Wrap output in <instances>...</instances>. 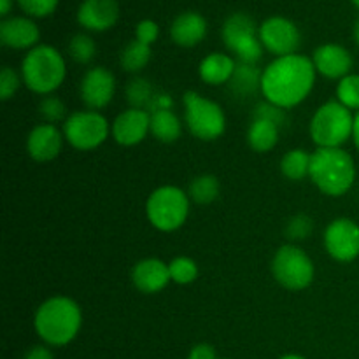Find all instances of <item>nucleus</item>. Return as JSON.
Here are the masks:
<instances>
[{"instance_id":"nucleus-28","label":"nucleus","mask_w":359,"mask_h":359,"mask_svg":"<svg viewBox=\"0 0 359 359\" xmlns=\"http://www.w3.org/2000/svg\"><path fill=\"white\" fill-rule=\"evenodd\" d=\"M337 97L342 105H346L349 111H359V76L349 74L344 79H340L337 86Z\"/></svg>"},{"instance_id":"nucleus-27","label":"nucleus","mask_w":359,"mask_h":359,"mask_svg":"<svg viewBox=\"0 0 359 359\" xmlns=\"http://www.w3.org/2000/svg\"><path fill=\"white\" fill-rule=\"evenodd\" d=\"M262 76L263 72H259L256 69V65L251 63H238L237 69L233 74V88L241 93H249V91H255L256 88L262 86Z\"/></svg>"},{"instance_id":"nucleus-32","label":"nucleus","mask_w":359,"mask_h":359,"mask_svg":"<svg viewBox=\"0 0 359 359\" xmlns=\"http://www.w3.org/2000/svg\"><path fill=\"white\" fill-rule=\"evenodd\" d=\"M18 6L32 18H46L58 7V0H16Z\"/></svg>"},{"instance_id":"nucleus-43","label":"nucleus","mask_w":359,"mask_h":359,"mask_svg":"<svg viewBox=\"0 0 359 359\" xmlns=\"http://www.w3.org/2000/svg\"><path fill=\"white\" fill-rule=\"evenodd\" d=\"M354 39H356V44L359 46V20H358L356 27H354Z\"/></svg>"},{"instance_id":"nucleus-12","label":"nucleus","mask_w":359,"mask_h":359,"mask_svg":"<svg viewBox=\"0 0 359 359\" xmlns=\"http://www.w3.org/2000/svg\"><path fill=\"white\" fill-rule=\"evenodd\" d=\"M325 248L337 262H353L359 256V226L353 219L332 221L325 231Z\"/></svg>"},{"instance_id":"nucleus-22","label":"nucleus","mask_w":359,"mask_h":359,"mask_svg":"<svg viewBox=\"0 0 359 359\" xmlns=\"http://www.w3.org/2000/svg\"><path fill=\"white\" fill-rule=\"evenodd\" d=\"M182 125L172 109H158L151 114V133L163 144H172L181 137Z\"/></svg>"},{"instance_id":"nucleus-2","label":"nucleus","mask_w":359,"mask_h":359,"mask_svg":"<svg viewBox=\"0 0 359 359\" xmlns=\"http://www.w3.org/2000/svg\"><path fill=\"white\" fill-rule=\"evenodd\" d=\"M81 321L83 316L76 302L67 297H53L37 309L34 326L42 342L62 347L76 339Z\"/></svg>"},{"instance_id":"nucleus-1","label":"nucleus","mask_w":359,"mask_h":359,"mask_svg":"<svg viewBox=\"0 0 359 359\" xmlns=\"http://www.w3.org/2000/svg\"><path fill=\"white\" fill-rule=\"evenodd\" d=\"M316 67L304 55L276 58L262 76V91L270 104L291 109L309 97L316 83Z\"/></svg>"},{"instance_id":"nucleus-18","label":"nucleus","mask_w":359,"mask_h":359,"mask_svg":"<svg viewBox=\"0 0 359 359\" xmlns=\"http://www.w3.org/2000/svg\"><path fill=\"white\" fill-rule=\"evenodd\" d=\"M132 280L133 286L146 294L160 293L165 290L170 279V272H168V265L161 259L147 258L137 263L132 270Z\"/></svg>"},{"instance_id":"nucleus-4","label":"nucleus","mask_w":359,"mask_h":359,"mask_svg":"<svg viewBox=\"0 0 359 359\" xmlns=\"http://www.w3.org/2000/svg\"><path fill=\"white\" fill-rule=\"evenodd\" d=\"M21 76L28 90L37 95H49L58 90L65 79V60L53 46L39 44L23 58Z\"/></svg>"},{"instance_id":"nucleus-23","label":"nucleus","mask_w":359,"mask_h":359,"mask_svg":"<svg viewBox=\"0 0 359 359\" xmlns=\"http://www.w3.org/2000/svg\"><path fill=\"white\" fill-rule=\"evenodd\" d=\"M279 140V125L270 119L255 118L248 130V142L256 153H266L276 147Z\"/></svg>"},{"instance_id":"nucleus-30","label":"nucleus","mask_w":359,"mask_h":359,"mask_svg":"<svg viewBox=\"0 0 359 359\" xmlns=\"http://www.w3.org/2000/svg\"><path fill=\"white\" fill-rule=\"evenodd\" d=\"M69 53L77 63H90L97 55V44L86 34H76L69 42Z\"/></svg>"},{"instance_id":"nucleus-5","label":"nucleus","mask_w":359,"mask_h":359,"mask_svg":"<svg viewBox=\"0 0 359 359\" xmlns=\"http://www.w3.org/2000/svg\"><path fill=\"white\" fill-rule=\"evenodd\" d=\"M354 116L339 100H330L316 111L311 137L319 147H340L353 137Z\"/></svg>"},{"instance_id":"nucleus-39","label":"nucleus","mask_w":359,"mask_h":359,"mask_svg":"<svg viewBox=\"0 0 359 359\" xmlns=\"http://www.w3.org/2000/svg\"><path fill=\"white\" fill-rule=\"evenodd\" d=\"M23 359H55V356H53V353L48 349V347L35 346L25 354Z\"/></svg>"},{"instance_id":"nucleus-3","label":"nucleus","mask_w":359,"mask_h":359,"mask_svg":"<svg viewBox=\"0 0 359 359\" xmlns=\"http://www.w3.org/2000/svg\"><path fill=\"white\" fill-rule=\"evenodd\" d=\"M309 175L325 195L342 196L353 188L356 168L351 154L342 147H319L311 154Z\"/></svg>"},{"instance_id":"nucleus-17","label":"nucleus","mask_w":359,"mask_h":359,"mask_svg":"<svg viewBox=\"0 0 359 359\" xmlns=\"http://www.w3.org/2000/svg\"><path fill=\"white\" fill-rule=\"evenodd\" d=\"M312 63L316 70L328 79H344L349 76L353 56L340 44H323L314 51Z\"/></svg>"},{"instance_id":"nucleus-14","label":"nucleus","mask_w":359,"mask_h":359,"mask_svg":"<svg viewBox=\"0 0 359 359\" xmlns=\"http://www.w3.org/2000/svg\"><path fill=\"white\" fill-rule=\"evenodd\" d=\"M151 132V114L146 109H128L116 118L112 137L121 146H135Z\"/></svg>"},{"instance_id":"nucleus-41","label":"nucleus","mask_w":359,"mask_h":359,"mask_svg":"<svg viewBox=\"0 0 359 359\" xmlns=\"http://www.w3.org/2000/svg\"><path fill=\"white\" fill-rule=\"evenodd\" d=\"M353 139H354V144H356V147L359 149V111L358 114L354 116V128H353Z\"/></svg>"},{"instance_id":"nucleus-6","label":"nucleus","mask_w":359,"mask_h":359,"mask_svg":"<svg viewBox=\"0 0 359 359\" xmlns=\"http://www.w3.org/2000/svg\"><path fill=\"white\" fill-rule=\"evenodd\" d=\"M147 217L160 231H174L184 224L189 212V200L182 189L175 186H161L147 198Z\"/></svg>"},{"instance_id":"nucleus-31","label":"nucleus","mask_w":359,"mask_h":359,"mask_svg":"<svg viewBox=\"0 0 359 359\" xmlns=\"http://www.w3.org/2000/svg\"><path fill=\"white\" fill-rule=\"evenodd\" d=\"M126 95H128V100L135 105V109H144V105L147 104L153 105L154 98H156V95L153 93V88L146 79L132 81L128 90H126Z\"/></svg>"},{"instance_id":"nucleus-13","label":"nucleus","mask_w":359,"mask_h":359,"mask_svg":"<svg viewBox=\"0 0 359 359\" xmlns=\"http://www.w3.org/2000/svg\"><path fill=\"white\" fill-rule=\"evenodd\" d=\"M116 79L105 67H95L81 81V98L90 109H104L114 97Z\"/></svg>"},{"instance_id":"nucleus-29","label":"nucleus","mask_w":359,"mask_h":359,"mask_svg":"<svg viewBox=\"0 0 359 359\" xmlns=\"http://www.w3.org/2000/svg\"><path fill=\"white\" fill-rule=\"evenodd\" d=\"M168 272H170V279L177 284H191L198 276V266L191 258L186 256H179V258L172 259L168 263Z\"/></svg>"},{"instance_id":"nucleus-24","label":"nucleus","mask_w":359,"mask_h":359,"mask_svg":"<svg viewBox=\"0 0 359 359\" xmlns=\"http://www.w3.org/2000/svg\"><path fill=\"white\" fill-rule=\"evenodd\" d=\"M151 60V46L144 44V42L133 39L132 42L123 48L121 56H119V63H121L123 70L126 72H139L144 67L149 63Z\"/></svg>"},{"instance_id":"nucleus-35","label":"nucleus","mask_w":359,"mask_h":359,"mask_svg":"<svg viewBox=\"0 0 359 359\" xmlns=\"http://www.w3.org/2000/svg\"><path fill=\"white\" fill-rule=\"evenodd\" d=\"M160 35V27L154 23L153 20H142L137 23L135 27V39L137 41L144 42V44L151 46Z\"/></svg>"},{"instance_id":"nucleus-19","label":"nucleus","mask_w":359,"mask_h":359,"mask_svg":"<svg viewBox=\"0 0 359 359\" xmlns=\"http://www.w3.org/2000/svg\"><path fill=\"white\" fill-rule=\"evenodd\" d=\"M62 133L51 123L37 125L27 139V151L35 161L55 160L62 149Z\"/></svg>"},{"instance_id":"nucleus-40","label":"nucleus","mask_w":359,"mask_h":359,"mask_svg":"<svg viewBox=\"0 0 359 359\" xmlns=\"http://www.w3.org/2000/svg\"><path fill=\"white\" fill-rule=\"evenodd\" d=\"M11 7H13V0H0V14L4 18H7V14L11 13Z\"/></svg>"},{"instance_id":"nucleus-44","label":"nucleus","mask_w":359,"mask_h":359,"mask_svg":"<svg viewBox=\"0 0 359 359\" xmlns=\"http://www.w3.org/2000/svg\"><path fill=\"white\" fill-rule=\"evenodd\" d=\"M353 4H354V6H356L358 9H359V0H353Z\"/></svg>"},{"instance_id":"nucleus-9","label":"nucleus","mask_w":359,"mask_h":359,"mask_svg":"<svg viewBox=\"0 0 359 359\" xmlns=\"http://www.w3.org/2000/svg\"><path fill=\"white\" fill-rule=\"evenodd\" d=\"M272 272L277 283L291 291H302L314 279V265L305 251L297 245H283L272 259Z\"/></svg>"},{"instance_id":"nucleus-25","label":"nucleus","mask_w":359,"mask_h":359,"mask_svg":"<svg viewBox=\"0 0 359 359\" xmlns=\"http://www.w3.org/2000/svg\"><path fill=\"white\" fill-rule=\"evenodd\" d=\"M311 168V154L304 149H291L280 160V170L291 181H302L309 175Z\"/></svg>"},{"instance_id":"nucleus-26","label":"nucleus","mask_w":359,"mask_h":359,"mask_svg":"<svg viewBox=\"0 0 359 359\" xmlns=\"http://www.w3.org/2000/svg\"><path fill=\"white\" fill-rule=\"evenodd\" d=\"M219 195V181L214 175H200L189 184V196L196 203H210Z\"/></svg>"},{"instance_id":"nucleus-42","label":"nucleus","mask_w":359,"mask_h":359,"mask_svg":"<svg viewBox=\"0 0 359 359\" xmlns=\"http://www.w3.org/2000/svg\"><path fill=\"white\" fill-rule=\"evenodd\" d=\"M280 359H305V358L300 356V354H286V356H283Z\"/></svg>"},{"instance_id":"nucleus-34","label":"nucleus","mask_w":359,"mask_h":359,"mask_svg":"<svg viewBox=\"0 0 359 359\" xmlns=\"http://www.w3.org/2000/svg\"><path fill=\"white\" fill-rule=\"evenodd\" d=\"M20 88V77L14 72L11 67H4L0 72V98L2 100H9L16 90Z\"/></svg>"},{"instance_id":"nucleus-7","label":"nucleus","mask_w":359,"mask_h":359,"mask_svg":"<svg viewBox=\"0 0 359 359\" xmlns=\"http://www.w3.org/2000/svg\"><path fill=\"white\" fill-rule=\"evenodd\" d=\"M184 119L189 132L200 140L219 139L226 128L224 112L216 102L202 97L196 91H188L184 95Z\"/></svg>"},{"instance_id":"nucleus-38","label":"nucleus","mask_w":359,"mask_h":359,"mask_svg":"<svg viewBox=\"0 0 359 359\" xmlns=\"http://www.w3.org/2000/svg\"><path fill=\"white\" fill-rule=\"evenodd\" d=\"M188 359H217L216 358V351H214L212 346L209 344H198L191 349Z\"/></svg>"},{"instance_id":"nucleus-16","label":"nucleus","mask_w":359,"mask_h":359,"mask_svg":"<svg viewBox=\"0 0 359 359\" xmlns=\"http://www.w3.org/2000/svg\"><path fill=\"white\" fill-rule=\"evenodd\" d=\"M41 30L30 18L11 16L0 23V42L13 49H34L39 46Z\"/></svg>"},{"instance_id":"nucleus-21","label":"nucleus","mask_w":359,"mask_h":359,"mask_svg":"<svg viewBox=\"0 0 359 359\" xmlns=\"http://www.w3.org/2000/svg\"><path fill=\"white\" fill-rule=\"evenodd\" d=\"M235 69H237V63L231 56L224 55V53H212L202 60L198 72L203 83L219 86L233 77Z\"/></svg>"},{"instance_id":"nucleus-10","label":"nucleus","mask_w":359,"mask_h":359,"mask_svg":"<svg viewBox=\"0 0 359 359\" xmlns=\"http://www.w3.org/2000/svg\"><path fill=\"white\" fill-rule=\"evenodd\" d=\"M63 135L76 149L91 151L105 142L109 135V123L98 112L77 111L65 119Z\"/></svg>"},{"instance_id":"nucleus-15","label":"nucleus","mask_w":359,"mask_h":359,"mask_svg":"<svg viewBox=\"0 0 359 359\" xmlns=\"http://www.w3.org/2000/svg\"><path fill=\"white\" fill-rule=\"evenodd\" d=\"M118 0H83L77 9V23L91 32H105L118 23Z\"/></svg>"},{"instance_id":"nucleus-11","label":"nucleus","mask_w":359,"mask_h":359,"mask_svg":"<svg viewBox=\"0 0 359 359\" xmlns=\"http://www.w3.org/2000/svg\"><path fill=\"white\" fill-rule=\"evenodd\" d=\"M259 41L266 51L280 56L297 55L302 35L297 25L283 16H272L259 25Z\"/></svg>"},{"instance_id":"nucleus-36","label":"nucleus","mask_w":359,"mask_h":359,"mask_svg":"<svg viewBox=\"0 0 359 359\" xmlns=\"http://www.w3.org/2000/svg\"><path fill=\"white\" fill-rule=\"evenodd\" d=\"M312 230V221L305 216H297L287 226V235L290 238H297V241H302V238L307 237Z\"/></svg>"},{"instance_id":"nucleus-37","label":"nucleus","mask_w":359,"mask_h":359,"mask_svg":"<svg viewBox=\"0 0 359 359\" xmlns=\"http://www.w3.org/2000/svg\"><path fill=\"white\" fill-rule=\"evenodd\" d=\"M256 118L270 119V121L280 125V123L284 121V112H283V109L277 107V105L270 104L269 102V104L258 105V109H256Z\"/></svg>"},{"instance_id":"nucleus-20","label":"nucleus","mask_w":359,"mask_h":359,"mask_svg":"<svg viewBox=\"0 0 359 359\" xmlns=\"http://www.w3.org/2000/svg\"><path fill=\"white\" fill-rule=\"evenodd\" d=\"M207 35V21L200 13H182L172 21L170 37L172 41L182 48H193L200 44Z\"/></svg>"},{"instance_id":"nucleus-33","label":"nucleus","mask_w":359,"mask_h":359,"mask_svg":"<svg viewBox=\"0 0 359 359\" xmlns=\"http://www.w3.org/2000/svg\"><path fill=\"white\" fill-rule=\"evenodd\" d=\"M65 105L60 98L56 97H46L42 98V102L39 104V112H41L42 118L46 119L48 123H56L60 119L65 118Z\"/></svg>"},{"instance_id":"nucleus-8","label":"nucleus","mask_w":359,"mask_h":359,"mask_svg":"<svg viewBox=\"0 0 359 359\" xmlns=\"http://www.w3.org/2000/svg\"><path fill=\"white\" fill-rule=\"evenodd\" d=\"M223 41L226 48L241 60V63L256 65L263 55V44L259 41V28L255 20L245 13H233L223 23Z\"/></svg>"}]
</instances>
